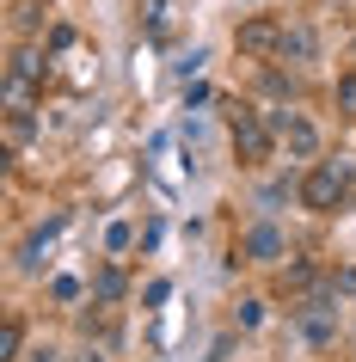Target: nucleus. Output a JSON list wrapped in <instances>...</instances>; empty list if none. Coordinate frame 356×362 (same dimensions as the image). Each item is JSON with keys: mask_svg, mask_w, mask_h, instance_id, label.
<instances>
[{"mask_svg": "<svg viewBox=\"0 0 356 362\" xmlns=\"http://www.w3.org/2000/svg\"><path fill=\"white\" fill-rule=\"evenodd\" d=\"M344 197H350V166H344V160H319V166L301 178V203L319 209V215H332Z\"/></svg>", "mask_w": 356, "mask_h": 362, "instance_id": "obj_1", "label": "nucleus"}, {"mask_svg": "<svg viewBox=\"0 0 356 362\" xmlns=\"http://www.w3.org/2000/svg\"><path fill=\"white\" fill-rule=\"evenodd\" d=\"M227 117H234V153H240V166H264L270 141H277V123H264L252 111H227Z\"/></svg>", "mask_w": 356, "mask_h": 362, "instance_id": "obj_2", "label": "nucleus"}, {"mask_svg": "<svg viewBox=\"0 0 356 362\" xmlns=\"http://www.w3.org/2000/svg\"><path fill=\"white\" fill-rule=\"evenodd\" d=\"M282 31H289V25H277V19H264V13H252V19H240V31H234V49H240V56H252V62L282 56Z\"/></svg>", "mask_w": 356, "mask_h": 362, "instance_id": "obj_3", "label": "nucleus"}, {"mask_svg": "<svg viewBox=\"0 0 356 362\" xmlns=\"http://www.w3.org/2000/svg\"><path fill=\"white\" fill-rule=\"evenodd\" d=\"M270 123H277V135L289 141V153H295V160H314V153H319V129L307 123V117H295V111H277Z\"/></svg>", "mask_w": 356, "mask_h": 362, "instance_id": "obj_4", "label": "nucleus"}, {"mask_svg": "<svg viewBox=\"0 0 356 362\" xmlns=\"http://www.w3.org/2000/svg\"><path fill=\"white\" fill-rule=\"evenodd\" d=\"M282 233L270 228V221H252V228H246V240H240V258H252V264H277L282 258Z\"/></svg>", "mask_w": 356, "mask_h": 362, "instance_id": "obj_5", "label": "nucleus"}, {"mask_svg": "<svg viewBox=\"0 0 356 362\" xmlns=\"http://www.w3.org/2000/svg\"><path fill=\"white\" fill-rule=\"evenodd\" d=\"M301 338L307 344H332L338 338V320H332V307H326V295L301 307Z\"/></svg>", "mask_w": 356, "mask_h": 362, "instance_id": "obj_6", "label": "nucleus"}, {"mask_svg": "<svg viewBox=\"0 0 356 362\" xmlns=\"http://www.w3.org/2000/svg\"><path fill=\"white\" fill-rule=\"evenodd\" d=\"M62 221H68V215H50V221H43V228L25 240V252H19V264H25V270H38V264H43V246H50V240L62 233Z\"/></svg>", "mask_w": 356, "mask_h": 362, "instance_id": "obj_7", "label": "nucleus"}, {"mask_svg": "<svg viewBox=\"0 0 356 362\" xmlns=\"http://www.w3.org/2000/svg\"><path fill=\"white\" fill-rule=\"evenodd\" d=\"M307 56H314V31H307V25L282 31V62H307Z\"/></svg>", "mask_w": 356, "mask_h": 362, "instance_id": "obj_8", "label": "nucleus"}, {"mask_svg": "<svg viewBox=\"0 0 356 362\" xmlns=\"http://www.w3.org/2000/svg\"><path fill=\"white\" fill-rule=\"evenodd\" d=\"M19 356H25V325L0 320V362H19Z\"/></svg>", "mask_w": 356, "mask_h": 362, "instance_id": "obj_9", "label": "nucleus"}, {"mask_svg": "<svg viewBox=\"0 0 356 362\" xmlns=\"http://www.w3.org/2000/svg\"><path fill=\"white\" fill-rule=\"evenodd\" d=\"M123 288H130V283H123V270H98V276H93V301H123Z\"/></svg>", "mask_w": 356, "mask_h": 362, "instance_id": "obj_10", "label": "nucleus"}, {"mask_svg": "<svg viewBox=\"0 0 356 362\" xmlns=\"http://www.w3.org/2000/svg\"><path fill=\"white\" fill-rule=\"evenodd\" d=\"M31 129H38V123H31V111H6V148H25V141H31Z\"/></svg>", "mask_w": 356, "mask_h": 362, "instance_id": "obj_11", "label": "nucleus"}, {"mask_svg": "<svg viewBox=\"0 0 356 362\" xmlns=\"http://www.w3.org/2000/svg\"><path fill=\"white\" fill-rule=\"evenodd\" d=\"M13 80H25V86H38V80H43V62L31 56V49H19V56H13Z\"/></svg>", "mask_w": 356, "mask_h": 362, "instance_id": "obj_12", "label": "nucleus"}, {"mask_svg": "<svg viewBox=\"0 0 356 362\" xmlns=\"http://www.w3.org/2000/svg\"><path fill=\"white\" fill-rule=\"evenodd\" d=\"M338 111H344V117H356V74H344V80H338Z\"/></svg>", "mask_w": 356, "mask_h": 362, "instance_id": "obj_13", "label": "nucleus"}, {"mask_svg": "<svg viewBox=\"0 0 356 362\" xmlns=\"http://www.w3.org/2000/svg\"><path fill=\"white\" fill-rule=\"evenodd\" d=\"M50 295H56V301H80V295H86V288H80L74 276H56V283H50Z\"/></svg>", "mask_w": 356, "mask_h": 362, "instance_id": "obj_14", "label": "nucleus"}, {"mask_svg": "<svg viewBox=\"0 0 356 362\" xmlns=\"http://www.w3.org/2000/svg\"><path fill=\"white\" fill-rule=\"evenodd\" d=\"M130 240H135V233L123 228V221H111V228H105V246H111V252H130Z\"/></svg>", "mask_w": 356, "mask_h": 362, "instance_id": "obj_15", "label": "nucleus"}, {"mask_svg": "<svg viewBox=\"0 0 356 362\" xmlns=\"http://www.w3.org/2000/svg\"><path fill=\"white\" fill-rule=\"evenodd\" d=\"M258 320H264V301H240V332H252Z\"/></svg>", "mask_w": 356, "mask_h": 362, "instance_id": "obj_16", "label": "nucleus"}, {"mask_svg": "<svg viewBox=\"0 0 356 362\" xmlns=\"http://www.w3.org/2000/svg\"><path fill=\"white\" fill-rule=\"evenodd\" d=\"M264 93H277V98H282V93H295V80H289V74H277V68H270V74H264Z\"/></svg>", "mask_w": 356, "mask_h": 362, "instance_id": "obj_17", "label": "nucleus"}, {"mask_svg": "<svg viewBox=\"0 0 356 362\" xmlns=\"http://www.w3.org/2000/svg\"><path fill=\"white\" fill-rule=\"evenodd\" d=\"M142 6H148V25H154V31H166V0H142Z\"/></svg>", "mask_w": 356, "mask_h": 362, "instance_id": "obj_18", "label": "nucleus"}, {"mask_svg": "<svg viewBox=\"0 0 356 362\" xmlns=\"http://www.w3.org/2000/svg\"><path fill=\"white\" fill-rule=\"evenodd\" d=\"M31 362H56V350H31Z\"/></svg>", "mask_w": 356, "mask_h": 362, "instance_id": "obj_19", "label": "nucleus"}]
</instances>
